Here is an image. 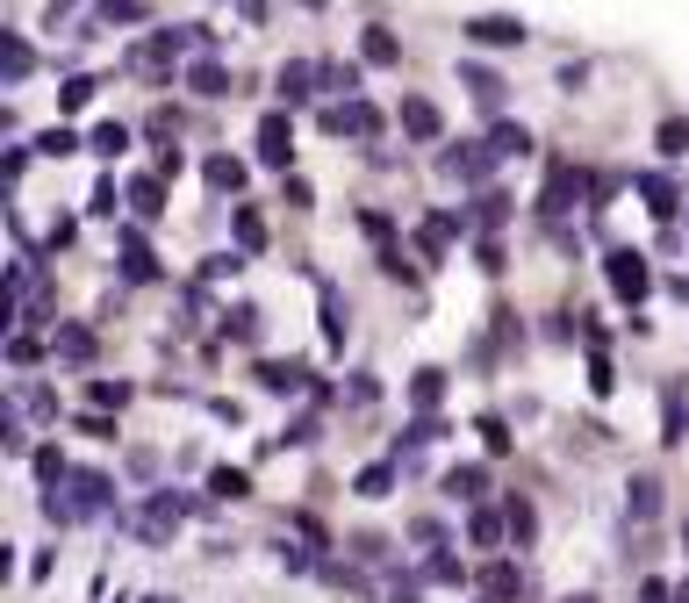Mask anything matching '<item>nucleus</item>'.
Listing matches in <instances>:
<instances>
[{"instance_id": "f257e3e1", "label": "nucleus", "mask_w": 689, "mask_h": 603, "mask_svg": "<svg viewBox=\"0 0 689 603\" xmlns=\"http://www.w3.org/2000/svg\"><path fill=\"white\" fill-rule=\"evenodd\" d=\"M194 510V496L188 489H152V503H144L137 517H130V532H137V546H172V532H180V517Z\"/></svg>"}, {"instance_id": "f03ea898", "label": "nucleus", "mask_w": 689, "mask_h": 603, "mask_svg": "<svg viewBox=\"0 0 689 603\" xmlns=\"http://www.w3.org/2000/svg\"><path fill=\"white\" fill-rule=\"evenodd\" d=\"M582 194H596V180H589L582 166H568V158H553L546 194H539V216H546V224H560V216H568V208L582 202Z\"/></svg>"}, {"instance_id": "7ed1b4c3", "label": "nucleus", "mask_w": 689, "mask_h": 603, "mask_svg": "<svg viewBox=\"0 0 689 603\" xmlns=\"http://www.w3.org/2000/svg\"><path fill=\"white\" fill-rule=\"evenodd\" d=\"M603 280H611V294H618V302H646V288H654V266H646V252L618 244V252H603Z\"/></svg>"}, {"instance_id": "20e7f679", "label": "nucleus", "mask_w": 689, "mask_h": 603, "mask_svg": "<svg viewBox=\"0 0 689 603\" xmlns=\"http://www.w3.org/2000/svg\"><path fill=\"white\" fill-rule=\"evenodd\" d=\"M324 130H330V137H360V144H374V137H380V108H374V101L324 108Z\"/></svg>"}, {"instance_id": "39448f33", "label": "nucleus", "mask_w": 689, "mask_h": 603, "mask_svg": "<svg viewBox=\"0 0 689 603\" xmlns=\"http://www.w3.org/2000/svg\"><path fill=\"white\" fill-rule=\"evenodd\" d=\"M72 510L80 517H108L116 510V482H108L101 467H80V474H72Z\"/></svg>"}, {"instance_id": "423d86ee", "label": "nucleus", "mask_w": 689, "mask_h": 603, "mask_svg": "<svg viewBox=\"0 0 689 603\" xmlns=\"http://www.w3.org/2000/svg\"><path fill=\"white\" fill-rule=\"evenodd\" d=\"M460 29H467V44H488V51H510V44H524V36H532L517 15H467Z\"/></svg>"}, {"instance_id": "0eeeda50", "label": "nucleus", "mask_w": 689, "mask_h": 603, "mask_svg": "<svg viewBox=\"0 0 689 603\" xmlns=\"http://www.w3.org/2000/svg\"><path fill=\"white\" fill-rule=\"evenodd\" d=\"M258 166H280V172L294 166V122L288 116H266V122H258Z\"/></svg>"}, {"instance_id": "6e6552de", "label": "nucleus", "mask_w": 689, "mask_h": 603, "mask_svg": "<svg viewBox=\"0 0 689 603\" xmlns=\"http://www.w3.org/2000/svg\"><path fill=\"white\" fill-rule=\"evenodd\" d=\"M460 230H467L460 208H438V216H424V224H416V252H424V258H446V244L460 238Z\"/></svg>"}, {"instance_id": "1a4fd4ad", "label": "nucleus", "mask_w": 689, "mask_h": 603, "mask_svg": "<svg viewBox=\"0 0 689 603\" xmlns=\"http://www.w3.org/2000/svg\"><path fill=\"white\" fill-rule=\"evenodd\" d=\"M258 388H266V396H302V388H316V381H310L302 360H258Z\"/></svg>"}, {"instance_id": "9d476101", "label": "nucleus", "mask_w": 689, "mask_h": 603, "mask_svg": "<svg viewBox=\"0 0 689 603\" xmlns=\"http://www.w3.org/2000/svg\"><path fill=\"white\" fill-rule=\"evenodd\" d=\"M310 80H324V65H310V58H288V65L274 72V94H280V101H288V108H302V101H310V94H316Z\"/></svg>"}, {"instance_id": "9b49d317", "label": "nucleus", "mask_w": 689, "mask_h": 603, "mask_svg": "<svg viewBox=\"0 0 689 603\" xmlns=\"http://www.w3.org/2000/svg\"><path fill=\"white\" fill-rule=\"evenodd\" d=\"M396 122H402V137H416V144H438V137H446V116H438V108H431L424 94H410Z\"/></svg>"}, {"instance_id": "f8f14e48", "label": "nucleus", "mask_w": 689, "mask_h": 603, "mask_svg": "<svg viewBox=\"0 0 689 603\" xmlns=\"http://www.w3.org/2000/svg\"><path fill=\"white\" fill-rule=\"evenodd\" d=\"M488 166H496V152H488V144H452V152L438 158V172H446V180H488Z\"/></svg>"}, {"instance_id": "ddd939ff", "label": "nucleus", "mask_w": 689, "mask_h": 603, "mask_svg": "<svg viewBox=\"0 0 689 603\" xmlns=\"http://www.w3.org/2000/svg\"><path fill=\"white\" fill-rule=\"evenodd\" d=\"M51 352H58V360H65V366H94V352H101V338H94V330H86V324H58V330H51Z\"/></svg>"}, {"instance_id": "4468645a", "label": "nucleus", "mask_w": 689, "mask_h": 603, "mask_svg": "<svg viewBox=\"0 0 689 603\" xmlns=\"http://www.w3.org/2000/svg\"><path fill=\"white\" fill-rule=\"evenodd\" d=\"M625 517H632V524H654L661 517V474H632V482H625Z\"/></svg>"}, {"instance_id": "2eb2a0df", "label": "nucleus", "mask_w": 689, "mask_h": 603, "mask_svg": "<svg viewBox=\"0 0 689 603\" xmlns=\"http://www.w3.org/2000/svg\"><path fill=\"white\" fill-rule=\"evenodd\" d=\"M122 280H137V288H144V280H158V258H152V244H144L137 224L122 230Z\"/></svg>"}, {"instance_id": "dca6fc26", "label": "nucleus", "mask_w": 689, "mask_h": 603, "mask_svg": "<svg viewBox=\"0 0 689 603\" xmlns=\"http://www.w3.org/2000/svg\"><path fill=\"white\" fill-rule=\"evenodd\" d=\"M360 58H366V65H402V36L380 29V22H366V29H360Z\"/></svg>"}, {"instance_id": "f3484780", "label": "nucleus", "mask_w": 689, "mask_h": 603, "mask_svg": "<svg viewBox=\"0 0 689 603\" xmlns=\"http://www.w3.org/2000/svg\"><path fill=\"white\" fill-rule=\"evenodd\" d=\"M438 496L446 503H482L488 496V467H452L446 482H438Z\"/></svg>"}, {"instance_id": "a211bd4d", "label": "nucleus", "mask_w": 689, "mask_h": 603, "mask_svg": "<svg viewBox=\"0 0 689 603\" xmlns=\"http://www.w3.org/2000/svg\"><path fill=\"white\" fill-rule=\"evenodd\" d=\"M639 194H646V208H654L661 224H668L675 208H682V188H675L668 172H639Z\"/></svg>"}, {"instance_id": "6ab92c4d", "label": "nucleus", "mask_w": 689, "mask_h": 603, "mask_svg": "<svg viewBox=\"0 0 689 603\" xmlns=\"http://www.w3.org/2000/svg\"><path fill=\"white\" fill-rule=\"evenodd\" d=\"M689 438V402L682 388H661V446H682Z\"/></svg>"}, {"instance_id": "aec40b11", "label": "nucleus", "mask_w": 689, "mask_h": 603, "mask_svg": "<svg viewBox=\"0 0 689 603\" xmlns=\"http://www.w3.org/2000/svg\"><path fill=\"white\" fill-rule=\"evenodd\" d=\"M482 589H488L496 603L524 596V568H517V560H488V568H482Z\"/></svg>"}, {"instance_id": "412c9836", "label": "nucleus", "mask_w": 689, "mask_h": 603, "mask_svg": "<svg viewBox=\"0 0 689 603\" xmlns=\"http://www.w3.org/2000/svg\"><path fill=\"white\" fill-rule=\"evenodd\" d=\"M396 474H402L396 460H374V467H360V482H352V496H366V503L396 496Z\"/></svg>"}, {"instance_id": "4be33fe9", "label": "nucleus", "mask_w": 689, "mask_h": 603, "mask_svg": "<svg viewBox=\"0 0 689 603\" xmlns=\"http://www.w3.org/2000/svg\"><path fill=\"white\" fill-rule=\"evenodd\" d=\"M460 86L474 94L482 108H503V72H488V65H460Z\"/></svg>"}, {"instance_id": "5701e85b", "label": "nucleus", "mask_w": 689, "mask_h": 603, "mask_svg": "<svg viewBox=\"0 0 689 603\" xmlns=\"http://www.w3.org/2000/svg\"><path fill=\"white\" fill-rule=\"evenodd\" d=\"M208 496L216 503H244L252 496V474H244V467H208Z\"/></svg>"}, {"instance_id": "b1692460", "label": "nucleus", "mask_w": 689, "mask_h": 603, "mask_svg": "<svg viewBox=\"0 0 689 603\" xmlns=\"http://www.w3.org/2000/svg\"><path fill=\"white\" fill-rule=\"evenodd\" d=\"M130 208H137L144 224H152V216H166V180H158V172H144V180H130Z\"/></svg>"}, {"instance_id": "393cba45", "label": "nucleus", "mask_w": 689, "mask_h": 603, "mask_svg": "<svg viewBox=\"0 0 689 603\" xmlns=\"http://www.w3.org/2000/svg\"><path fill=\"white\" fill-rule=\"evenodd\" d=\"M188 86L202 94V101H223V94H230V72L216 65V58H202V65H188Z\"/></svg>"}, {"instance_id": "a878e982", "label": "nucleus", "mask_w": 689, "mask_h": 603, "mask_svg": "<svg viewBox=\"0 0 689 603\" xmlns=\"http://www.w3.org/2000/svg\"><path fill=\"white\" fill-rule=\"evenodd\" d=\"M202 180H208V188H216V194H238V188H244V158L216 152V158H208V166H202Z\"/></svg>"}, {"instance_id": "bb28decb", "label": "nucleus", "mask_w": 689, "mask_h": 603, "mask_svg": "<svg viewBox=\"0 0 689 603\" xmlns=\"http://www.w3.org/2000/svg\"><path fill=\"white\" fill-rule=\"evenodd\" d=\"M488 152L496 158H524L532 152V130H524V122H496V130H488Z\"/></svg>"}, {"instance_id": "cd10ccee", "label": "nucleus", "mask_w": 689, "mask_h": 603, "mask_svg": "<svg viewBox=\"0 0 689 603\" xmlns=\"http://www.w3.org/2000/svg\"><path fill=\"white\" fill-rule=\"evenodd\" d=\"M467 539H474V546H503V539H510V517L503 510H474L467 517Z\"/></svg>"}, {"instance_id": "c85d7f7f", "label": "nucleus", "mask_w": 689, "mask_h": 603, "mask_svg": "<svg viewBox=\"0 0 689 603\" xmlns=\"http://www.w3.org/2000/svg\"><path fill=\"white\" fill-rule=\"evenodd\" d=\"M344 330H352V310H344L338 288H324V345H330V352L344 345Z\"/></svg>"}, {"instance_id": "c756f323", "label": "nucleus", "mask_w": 689, "mask_h": 603, "mask_svg": "<svg viewBox=\"0 0 689 603\" xmlns=\"http://www.w3.org/2000/svg\"><path fill=\"white\" fill-rule=\"evenodd\" d=\"M503 517H510V539H517V546H532V539H539V510H532V496H510V503H503Z\"/></svg>"}, {"instance_id": "7c9ffc66", "label": "nucleus", "mask_w": 689, "mask_h": 603, "mask_svg": "<svg viewBox=\"0 0 689 603\" xmlns=\"http://www.w3.org/2000/svg\"><path fill=\"white\" fill-rule=\"evenodd\" d=\"M86 152H94V158H122V152H130V122H101V130L86 137Z\"/></svg>"}, {"instance_id": "2f4dec72", "label": "nucleus", "mask_w": 689, "mask_h": 603, "mask_svg": "<svg viewBox=\"0 0 689 603\" xmlns=\"http://www.w3.org/2000/svg\"><path fill=\"white\" fill-rule=\"evenodd\" d=\"M29 467H36V482H44V489L72 482V467H65V453H58V446H36V453H29Z\"/></svg>"}, {"instance_id": "473e14b6", "label": "nucleus", "mask_w": 689, "mask_h": 603, "mask_svg": "<svg viewBox=\"0 0 689 603\" xmlns=\"http://www.w3.org/2000/svg\"><path fill=\"white\" fill-rule=\"evenodd\" d=\"M467 224H482V230H496V224H510V194H496V188H488V194H482V202L467 208Z\"/></svg>"}, {"instance_id": "72a5a7b5", "label": "nucleus", "mask_w": 689, "mask_h": 603, "mask_svg": "<svg viewBox=\"0 0 689 603\" xmlns=\"http://www.w3.org/2000/svg\"><path fill=\"white\" fill-rule=\"evenodd\" d=\"M410 402H416V410H438V402H446V374H438V366H424V374L410 381Z\"/></svg>"}, {"instance_id": "f704fd0d", "label": "nucleus", "mask_w": 689, "mask_h": 603, "mask_svg": "<svg viewBox=\"0 0 689 603\" xmlns=\"http://www.w3.org/2000/svg\"><path fill=\"white\" fill-rule=\"evenodd\" d=\"M654 144H661V158H689V116H668L654 130Z\"/></svg>"}, {"instance_id": "c9c22d12", "label": "nucleus", "mask_w": 689, "mask_h": 603, "mask_svg": "<svg viewBox=\"0 0 689 603\" xmlns=\"http://www.w3.org/2000/svg\"><path fill=\"white\" fill-rule=\"evenodd\" d=\"M424 582H446V589H460V582H467L460 553H431V560H424Z\"/></svg>"}, {"instance_id": "e433bc0d", "label": "nucleus", "mask_w": 689, "mask_h": 603, "mask_svg": "<svg viewBox=\"0 0 689 603\" xmlns=\"http://www.w3.org/2000/svg\"><path fill=\"white\" fill-rule=\"evenodd\" d=\"M29 65H36V51L22 44L15 29H8V86H22V80H29Z\"/></svg>"}, {"instance_id": "4c0bfd02", "label": "nucleus", "mask_w": 689, "mask_h": 603, "mask_svg": "<svg viewBox=\"0 0 689 603\" xmlns=\"http://www.w3.org/2000/svg\"><path fill=\"white\" fill-rule=\"evenodd\" d=\"M94 94H101V80H86V72H80V80H65V86H58V108L72 116V108H86Z\"/></svg>"}, {"instance_id": "58836bf2", "label": "nucleus", "mask_w": 689, "mask_h": 603, "mask_svg": "<svg viewBox=\"0 0 689 603\" xmlns=\"http://www.w3.org/2000/svg\"><path fill=\"white\" fill-rule=\"evenodd\" d=\"M36 152H44V158H72V152H80V137H72L65 122H51V130L36 137Z\"/></svg>"}, {"instance_id": "ea45409f", "label": "nucleus", "mask_w": 689, "mask_h": 603, "mask_svg": "<svg viewBox=\"0 0 689 603\" xmlns=\"http://www.w3.org/2000/svg\"><path fill=\"white\" fill-rule=\"evenodd\" d=\"M86 402H94V410H122V402H130V388H122V381H94V388H86Z\"/></svg>"}, {"instance_id": "a19ab883", "label": "nucleus", "mask_w": 689, "mask_h": 603, "mask_svg": "<svg viewBox=\"0 0 689 603\" xmlns=\"http://www.w3.org/2000/svg\"><path fill=\"white\" fill-rule=\"evenodd\" d=\"M101 22H144V0H94Z\"/></svg>"}, {"instance_id": "79ce46f5", "label": "nucleus", "mask_w": 689, "mask_h": 603, "mask_svg": "<svg viewBox=\"0 0 689 603\" xmlns=\"http://www.w3.org/2000/svg\"><path fill=\"white\" fill-rule=\"evenodd\" d=\"M238 244H244V252H258V244H266V224H258V208H238Z\"/></svg>"}, {"instance_id": "37998d69", "label": "nucleus", "mask_w": 689, "mask_h": 603, "mask_svg": "<svg viewBox=\"0 0 689 603\" xmlns=\"http://www.w3.org/2000/svg\"><path fill=\"white\" fill-rule=\"evenodd\" d=\"M116 180H94V194H86V216H116Z\"/></svg>"}, {"instance_id": "c03bdc74", "label": "nucleus", "mask_w": 689, "mask_h": 603, "mask_svg": "<svg viewBox=\"0 0 689 603\" xmlns=\"http://www.w3.org/2000/svg\"><path fill=\"white\" fill-rule=\"evenodd\" d=\"M474 431H482V446H488V453H510V424H503V417H482Z\"/></svg>"}, {"instance_id": "a18cd8bd", "label": "nucleus", "mask_w": 689, "mask_h": 603, "mask_svg": "<svg viewBox=\"0 0 689 603\" xmlns=\"http://www.w3.org/2000/svg\"><path fill=\"white\" fill-rule=\"evenodd\" d=\"M230 338H252V330H258V310H252V302H238V310H230Z\"/></svg>"}, {"instance_id": "49530a36", "label": "nucleus", "mask_w": 689, "mask_h": 603, "mask_svg": "<svg viewBox=\"0 0 689 603\" xmlns=\"http://www.w3.org/2000/svg\"><path fill=\"white\" fill-rule=\"evenodd\" d=\"M589 388H596V396H611V388H618V374H611V360H603V352L589 360Z\"/></svg>"}, {"instance_id": "de8ad7c7", "label": "nucleus", "mask_w": 689, "mask_h": 603, "mask_svg": "<svg viewBox=\"0 0 689 603\" xmlns=\"http://www.w3.org/2000/svg\"><path fill=\"white\" fill-rule=\"evenodd\" d=\"M8 360H15V366H36V338H29V330H15V338H8Z\"/></svg>"}, {"instance_id": "09e8293b", "label": "nucleus", "mask_w": 689, "mask_h": 603, "mask_svg": "<svg viewBox=\"0 0 689 603\" xmlns=\"http://www.w3.org/2000/svg\"><path fill=\"white\" fill-rule=\"evenodd\" d=\"M352 553H360V560H380V553H388V539H380V532H360V539H352Z\"/></svg>"}, {"instance_id": "8fccbe9b", "label": "nucleus", "mask_w": 689, "mask_h": 603, "mask_svg": "<svg viewBox=\"0 0 689 603\" xmlns=\"http://www.w3.org/2000/svg\"><path fill=\"white\" fill-rule=\"evenodd\" d=\"M238 266H244L238 252H216V258H208V266H202V274H208V280H223V274H238Z\"/></svg>"}, {"instance_id": "3c124183", "label": "nucleus", "mask_w": 689, "mask_h": 603, "mask_svg": "<svg viewBox=\"0 0 689 603\" xmlns=\"http://www.w3.org/2000/svg\"><path fill=\"white\" fill-rule=\"evenodd\" d=\"M80 431H86V438H116V417L94 410V417H80Z\"/></svg>"}, {"instance_id": "603ef678", "label": "nucleus", "mask_w": 689, "mask_h": 603, "mask_svg": "<svg viewBox=\"0 0 689 603\" xmlns=\"http://www.w3.org/2000/svg\"><path fill=\"white\" fill-rule=\"evenodd\" d=\"M388 603H424V589H416V582H396V589H388Z\"/></svg>"}, {"instance_id": "864d4df0", "label": "nucleus", "mask_w": 689, "mask_h": 603, "mask_svg": "<svg viewBox=\"0 0 689 603\" xmlns=\"http://www.w3.org/2000/svg\"><path fill=\"white\" fill-rule=\"evenodd\" d=\"M238 15L244 22H266V0H238Z\"/></svg>"}, {"instance_id": "5fc2aeb1", "label": "nucleus", "mask_w": 689, "mask_h": 603, "mask_svg": "<svg viewBox=\"0 0 689 603\" xmlns=\"http://www.w3.org/2000/svg\"><path fill=\"white\" fill-rule=\"evenodd\" d=\"M675 294H682V302H689V274H682V280H675Z\"/></svg>"}, {"instance_id": "6e6d98bb", "label": "nucleus", "mask_w": 689, "mask_h": 603, "mask_svg": "<svg viewBox=\"0 0 689 603\" xmlns=\"http://www.w3.org/2000/svg\"><path fill=\"white\" fill-rule=\"evenodd\" d=\"M675 603H689V582H682V589H675Z\"/></svg>"}, {"instance_id": "4d7b16f0", "label": "nucleus", "mask_w": 689, "mask_h": 603, "mask_svg": "<svg viewBox=\"0 0 689 603\" xmlns=\"http://www.w3.org/2000/svg\"><path fill=\"white\" fill-rule=\"evenodd\" d=\"M682 553H689V517H682Z\"/></svg>"}, {"instance_id": "13d9d810", "label": "nucleus", "mask_w": 689, "mask_h": 603, "mask_svg": "<svg viewBox=\"0 0 689 603\" xmlns=\"http://www.w3.org/2000/svg\"><path fill=\"white\" fill-rule=\"evenodd\" d=\"M560 603H596V596H560Z\"/></svg>"}, {"instance_id": "bf43d9fd", "label": "nucleus", "mask_w": 689, "mask_h": 603, "mask_svg": "<svg viewBox=\"0 0 689 603\" xmlns=\"http://www.w3.org/2000/svg\"><path fill=\"white\" fill-rule=\"evenodd\" d=\"M144 603H172V596H144Z\"/></svg>"}]
</instances>
